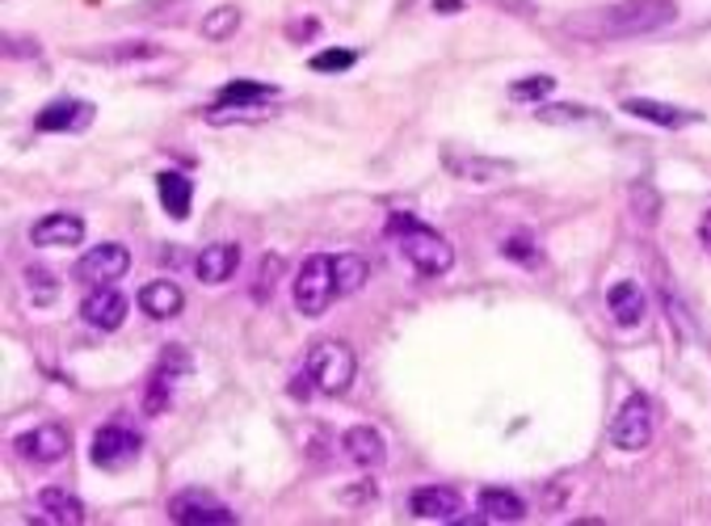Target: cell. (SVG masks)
<instances>
[{"label":"cell","mask_w":711,"mask_h":526,"mask_svg":"<svg viewBox=\"0 0 711 526\" xmlns=\"http://www.w3.org/2000/svg\"><path fill=\"white\" fill-rule=\"evenodd\" d=\"M678 18V4L673 0H619L598 13L594 30L607 34V39H636V34H652V30H666Z\"/></svg>","instance_id":"obj_1"},{"label":"cell","mask_w":711,"mask_h":526,"mask_svg":"<svg viewBox=\"0 0 711 526\" xmlns=\"http://www.w3.org/2000/svg\"><path fill=\"white\" fill-rule=\"evenodd\" d=\"M392 236L400 240V252L413 261V270L446 274L451 266H455V249H451V240L439 236L434 228L418 224V219H409V215H392Z\"/></svg>","instance_id":"obj_2"},{"label":"cell","mask_w":711,"mask_h":526,"mask_svg":"<svg viewBox=\"0 0 711 526\" xmlns=\"http://www.w3.org/2000/svg\"><path fill=\"white\" fill-rule=\"evenodd\" d=\"M358 358L346 341H316L312 354H308V379H312L316 392L324 396H341L350 383H354Z\"/></svg>","instance_id":"obj_3"},{"label":"cell","mask_w":711,"mask_h":526,"mask_svg":"<svg viewBox=\"0 0 711 526\" xmlns=\"http://www.w3.org/2000/svg\"><path fill=\"white\" fill-rule=\"evenodd\" d=\"M337 295V282H333V257L324 252H312L299 274H295V308L303 316H320Z\"/></svg>","instance_id":"obj_4"},{"label":"cell","mask_w":711,"mask_h":526,"mask_svg":"<svg viewBox=\"0 0 711 526\" xmlns=\"http://www.w3.org/2000/svg\"><path fill=\"white\" fill-rule=\"evenodd\" d=\"M144 455V442L140 434H131L123 425H102L97 434H93V446H89V460L93 467H102V472H123L131 463Z\"/></svg>","instance_id":"obj_5"},{"label":"cell","mask_w":711,"mask_h":526,"mask_svg":"<svg viewBox=\"0 0 711 526\" xmlns=\"http://www.w3.org/2000/svg\"><path fill=\"white\" fill-rule=\"evenodd\" d=\"M652 439V404L649 396H628L624 400V409L615 413V425H610V442L619 446V451H645Z\"/></svg>","instance_id":"obj_6"},{"label":"cell","mask_w":711,"mask_h":526,"mask_svg":"<svg viewBox=\"0 0 711 526\" xmlns=\"http://www.w3.org/2000/svg\"><path fill=\"white\" fill-rule=\"evenodd\" d=\"M126 266H131V252H126L123 245H114V240H105V245H93V249L76 261V278L89 282V287H105V282L123 278Z\"/></svg>","instance_id":"obj_7"},{"label":"cell","mask_w":711,"mask_h":526,"mask_svg":"<svg viewBox=\"0 0 711 526\" xmlns=\"http://www.w3.org/2000/svg\"><path fill=\"white\" fill-rule=\"evenodd\" d=\"M168 518L182 526H231L236 514H231L224 502H215L207 493H182L168 502Z\"/></svg>","instance_id":"obj_8"},{"label":"cell","mask_w":711,"mask_h":526,"mask_svg":"<svg viewBox=\"0 0 711 526\" xmlns=\"http://www.w3.org/2000/svg\"><path fill=\"white\" fill-rule=\"evenodd\" d=\"M68 430L63 425H39V430H30V434H18L13 439V451H18L25 463H42V467H51V463L68 460Z\"/></svg>","instance_id":"obj_9"},{"label":"cell","mask_w":711,"mask_h":526,"mask_svg":"<svg viewBox=\"0 0 711 526\" xmlns=\"http://www.w3.org/2000/svg\"><path fill=\"white\" fill-rule=\"evenodd\" d=\"M81 316H84V324H93V329H102V333H114V329L126 320L123 291H114L110 282H105V287H93V291L84 295Z\"/></svg>","instance_id":"obj_10"},{"label":"cell","mask_w":711,"mask_h":526,"mask_svg":"<svg viewBox=\"0 0 711 526\" xmlns=\"http://www.w3.org/2000/svg\"><path fill=\"white\" fill-rule=\"evenodd\" d=\"M409 514L413 518H425V523H460L463 514V497L455 488H418L409 497Z\"/></svg>","instance_id":"obj_11"},{"label":"cell","mask_w":711,"mask_h":526,"mask_svg":"<svg viewBox=\"0 0 711 526\" xmlns=\"http://www.w3.org/2000/svg\"><path fill=\"white\" fill-rule=\"evenodd\" d=\"M442 165L451 168L463 182H497V177H509L514 165L509 161H493V156H472V152H460V147H442Z\"/></svg>","instance_id":"obj_12"},{"label":"cell","mask_w":711,"mask_h":526,"mask_svg":"<svg viewBox=\"0 0 711 526\" xmlns=\"http://www.w3.org/2000/svg\"><path fill=\"white\" fill-rule=\"evenodd\" d=\"M186 371H189V354H182L177 345H168L165 358H161V367L152 371V383H147V396H144L147 413H165L168 392H173L177 375H186Z\"/></svg>","instance_id":"obj_13"},{"label":"cell","mask_w":711,"mask_h":526,"mask_svg":"<svg viewBox=\"0 0 711 526\" xmlns=\"http://www.w3.org/2000/svg\"><path fill=\"white\" fill-rule=\"evenodd\" d=\"M30 240H34V245H47V249H68V245H81V240H84V219H81V215H68V210H55V215H47V219H39V224L30 228Z\"/></svg>","instance_id":"obj_14"},{"label":"cell","mask_w":711,"mask_h":526,"mask_svg":"<svg viewBox=\"0 0 711 526\" xmlns=\"http://www.w3.org/2000/svg\"><path fill=\"white\" fill-rule=\"evenodd\" d=\"M631 118H645V123H657V126H691V123H703L699 110H682V105H666V102H652V97H628L624 102Z\"/></svg>","instance_id":"obj_15"},{"label":"cell","mask_w":711,"mask_h":526,"mask_svg":"<svg viewBox=\"0 0 711 526\" xmlns=\"http://www.w3.org/2000/svg\"><path fill=\"white\" fill-rule=\"evenodd\" d=\"M341 451H346V460L354 463V467H379L383 455H388V442L371 425H354V430H346Z\"/></svg>","instance_id":"obj_16"},{"label":"cell","mask_w":711,"mask_h":526,"mask_svg":"<svg viewBox=\"0 0 711 526\" xmlns=\"http://www.w3.org/2000/svg\"><path fill=\"white\" fill-rule=\"evenodd\" d=\"M93 123V105L89 102H76V97H63V102H51L42 110L34 126L39 131H81V126Z\"/></svg>","instance_id":"obj_17"},{"label":"cell","mask_w":711,"mask_h":526,"mask_svg":"<svg viewBox=\"0 0 711 526\" xmlns=\"http://www.w3.org/2000/svg\"><path fill=\"white\" fill-rule=\"evenodd\" d=\"M140 308H144L152 320H173V316L186 308V295H182L177 282L156 278V282H147L144 291H140Z\"/></svg>","instance_id":"obj_18"},{"label":"cell","mask_w":711,"mask_h":526,"mask_svg":"<svg viewBox=\"0 0 711 526\" xmlns=\"http://www.w3.org/2000/svg\"><path fill=\"white\" fill-rule=\"evenodd\" d=\"M607 308L615 316V324H624V329H636L640 320H645V291L636 287V282H615L607 291Z\"/></svg>","instance_id":"obj_19"},{"label":"cell","mask_w":711,"mask_h":526,"mask_svg":"<svg viewBox=\"0 0 711 526\" xmlns=\"http://www.w3.org/2000/svg\"><path fill=\"white\" fill-rule=\"evenodd\" d=\"M236 261H240V249L236 245H207V249L194 257V274L203 278V282H228L231 274H236Z\"/></svg>","instance_id":"obj_20"},{"label":"cell","mask_w":711,"mask_h":526,"mask_svg":"<svg viewBox=\"0 0 711 526\" xmlns=\"http://www.w3.org/2000/svg\"><path fill=\"white\" fill-rule=\"evenodd\" d=\"M39 509H42V523H55V526H81L84 523V505L68 493V488H42L39 493Z\"/></svg>","instance_id":"obj_21"},{"label":"cell","mask_w":711,"mask_h":526,"mask_svg":"<svg viewBox=\"0 0 711 526\" xmlns=\"http://www.w3.org/2000/svg\"><path fill=\"white\" fill-rule=\"evenodd\" d=\"M481 514L488 523H523L526 502L514 488H484L481 493Z\"/></svg>","instance_id":"obj_22"},{"label":"cell","mask_w":711,"mask_h":526,"mask_svg":"<svg viewBox=\"0 0 711 526\" xmlns=\"http://www.w3.org/2000/svg\"><path fill=\"white\" fill-rule=\"evenodd\" d=\"M156 189H161V207H165L173 219H186L189 203H194V186H189L186 173H161V177H156Z\"/></svg>","instance_id":"obj_23"},{"label":"cell","mask_w":711,"mask_h":526,"mask_svg":"<svg viewBox=\"0 0 711 526\" xmlns=\"http://www.w3.org/2000/svg\"><path fill=\"white\" fill-rule=\"evenodd\" d=\"M371 278V266L358 257V252H337L333 257V282L337 295H358Z\"/></svg>","instance_id":"obj_24"},{"label":"cell","mask_w":711,"mask_h":526,"mask_svg":"<svg viewBox=\"0 0 711 526\" xmlns=\"http://www.w3.org/2000/svg\"><path fill=\"white\" fill-rule=\"evenodd\" d=\"M535 118L547 126H573V123H598V110L589 105H573V102H552V105H539Z\"/></svg>","instance_id":"obj_25"},{"label":"cell","mask_w":711,"mask_h":526,"mask_svg":"<svg viewBox=\"0 0 711 526\" xmlns=\"http://www.w3.org/2000/svg\"><path fill=\"white\" fill-rule=\"evenodd\" d=\"M278 97V89L274 84H257V81H231L224 84V93H219V102H236V105H266Z\"/></svg>","instance_id":"obj_26"},{"label":"cell","mask_w":711,"mask_h":526,"mask_svg":"<svg viewBox=\"0 0 711 526\" xmlns=\"http://www.w3.org/2000/svg\"><path fill=\"white\" fill-rule=\"evenodd\" d=\"M236 25H240V9L236 4H219V9H210L207 18H203V34L210 42H224L236 34Z\"/></svg>","instance_id":"obj_27"},{"label":"cell","mask_w":711,"mask_h":526,"mask_svg":"<svg viewBox=\"0 0 711 526\" xmlns=\"http://www.w3.org/2000/svg\"><path fill=\"white\" fill-rule=\"evenodd\" d=\"M631 207H636V219L652 228V224H657V215H661V198H657V189L640 182V186H631Z\"/></svg>","instance_id":"obj_28"},{"label":"cell","mask_w":711,"mask_h":526,"mask_svg":"<svg viewBox=\"0 0 711 526\" xmlns=\"http://www.w3.org/2000/svg\"><path fill=\"white\" fill-rule=\"evenodd\" d=\"M25 287H30V299H34V303H55V295H60L55 278L47 270H25Z\"/></svg>","instance_id":"obj_29"},{"label":"cell","mask_w":711,"mask_h":526,"mask_svg":"<svg viewBox=\"0 0 711 526\" xmlns=\"http://www.w3.org/2000/svg\"><path fill=\"white\" fill-rule=\"evenodd\" d=\"M552 76H530V81H518V84H509V97L514 102H539V97H547L552 93Z\"/></svg>","instance_id":"obj_30"},{"label":"cell","mask_w":711,"mask_h":526,"mask_svg":"<svg viewBox=\"0 0 711 526\" xmlns=\"http://www.w3.org/2000/svg\"><path fill=\"white\" fill-rule=\"evenodd\" d=\"M354 51H320L312 55V72H346V68H354Z\"/></svg>","instance_id":"obj_31"},{"label":"cell","mask_w":711,"mask_h":526,"mask_svg":"<svg viewBox=\"0 0 711 526\" xmlns=\"http://www.w3.org/2000/svg\"><path fill=\"white\" fill-rule=\"evenodd\" d=\"M502 252L509 257V261H535V257H539V252H535V245H530L526 236H509V240L502 245Z\"/></svg>","instance_id":"obj_32"},{"label":"cell","mask_w":711,"mask_h":526,"mask_svg":"<svg viewBox=\"0 0 711 526\" xmlns=\"http://www.w3.org/2000/svg\"><path fill=\"white\" fill-rule=\"evenodd\" d=\"M699 240H703V245L711 249V210L703 215V224H699Z\"/></svg>","instance_id":"obj_33"},{"label":"cell","mask_w":711,"mask_h":526,"mask_svg":"<svg viewBox=\"0 0 711 526\" xmlns=\"http://www.w3.org/2000/svg\"><path fill=\"white\" fill-rule=\"evenodd\" d=\"M434 9H439V13H460L463 4H460V0H439V4H434Z\"/></svg>","instance_id":"obj_34"}]
</instances>
